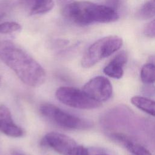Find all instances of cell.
I'll return each mask as SVG.
<instances>
[{
  "label": "cell",
  "mask_w": 155,
  "mask_h": 155,
  "mask_svg": "<svg viewBox=\"0 0 155 155\" xmlns=\"http://www.w3.org/2000/svg\"><path fill=\"white\" fill-rule=\"evenodd\" d=\"M0 59L28 86L39 87L45 81L46 74L42 67L12 41H0Z\"/></svg>",
  "instance_id": "cell-1"
},
{
  "label": "cell",
  "mask_w": 155,
  "mask_h": 155,
  "mask_svg": "<svg viewBox=\"0 0 155 155\" xmlns=\"http://www.w3.org/2000/svg\"><path fill=\"white\" fill-rule=\"evenodd\" d=\"M62 15L70 22L82 26L96 22H112L119 19L116 10L107 5L84 1L66 4L62 9Z\"/></svg>",
  "instance_id": "cell-2"
},
{
  "label": "cell",
  "mask_w": 155,
  "mask_h": 155,
  "mask_svg": "<svg viewBox=\"0 0 155 155\" xmlns=\"http://www.w3.org/2000/svg\"><path fill=\"white\" fill-rule=\"evenodd\" d=\"M122 45V40L117 36H108L98 39L84 53L81 62L82 67H93L102 59L116 52Z\"/></svg>",
  "instance_id": "cell-3"
},
{
  "label": "cell",
  "mask_w": 155,
  "mask_h": 155,
  "mask_svg": "<svg viewBox=\"0 0 155 155\" xmlns=\"http://www.w3.org/2000/svg\"><path fill=\"white\" fill-rule=\"evenodd\" d=\"M40 111L44 117L64 128L86 130L90 128L93 125L90 120L70 114L51 104L42 105L40 107Z\"/></svg>",
  "instance_id": "cell-4"
},
{
  "label": "cell",
  "mask_w": 155,
  "mask_h": 155,
  "mask_svg": "<svg viewBox=\"0 0 155 155\" xmlns=\"http://www.w3.org/2000/svg\"><path fill=\"white\" fill-rule=\"evenodd\" d=\"M43 142L61 155H90L89 150L70 137L56 132L47 133Z\"/></svg>",
  "instance_id": "cell-5"
},
{
  "label": "cell",
  "mask_w": 155,
  "mask_h": 155,
  "mask_svg": "<svg viewBox=\"0 0 155 155\" xmlns=\"http://www.w3.org/2000/svg\"><path fill=\"white\" fill-rule=\"evenodd\" d=\"M55 95L62 104L78 109H93L101 104L88 96L82 90L72 87H61L57 89Z\"/></svg>",
  "instance_id": "cell-6"
},
{
  "label": "cell",
  "mask_w": 155,
  "mask_h": 155,
  "mask_svg": "<svg viewBox=\"0 0 155 155\" xmlns=\"http://www.w3.org/2000/svg\"><path fill=\"white\" fill-rule=\"evenodd\" d=\"M82 90L90 98L101 103L111 97L113 87L107 78L99 76L88 81L84 85Z\"/></svg>",
  "instance_id": "cell-7"
},
{
  "label": "cell",
  "mask_w": 155,
  "mask_h": 155,
  "mask_svg": "<svg viewBox=\"0 0 155 155\" xmlns=\"http://www.w3.org/2000/svg\"><path fill=\"white\" fill-rule=\"evenodd\" d=\"M0 132L12 137L22 136L23 130L13 121L10 111L4 105H0Z\"/></svg>",
  "instance_id": "cell-8"
},
{
  "label": "cell",
  "mask_w": 155,
  "mask_h": 155,
  "mask_svg": "<svg viewBox=\"0 0 155 155\" xmlns=\"http://www.w3.org/2000/svg\"><path fill=\"white\" fill-rule=\"evenodd\" d=\"M127 61V54L122 51L115 56L104 67V73L109 77L120 79L124 74L123 67Z\"/></svg>",
  "instance_id": "cell-9"
},
{
  "label": "cell",
  "mask_w": 155,
  "mask_h": 155,
  "mask_svg": "<svg viewBox=\"0 0 155 155\" xmlns=\"http://www.w3.org/2000/svg\"><path fill=\"white\" fill-rule=\"evenodd\" d=\"M110 137L113 140L120 143L134 155H153L143 146L132 141L125 135L119 133H112L110 134Z\"/></svg>",
  "instance_id": "cell-10"
},
{
  "label": "cell",
  "mask_w": 155,
  "mask_h": 155,
  "mask_svg": "<svg viewBox=\"0 0 155 155\" xmlns=\"http://www.w3.org/2000/svg\"><path fill=\"white\" fill-rule=\"evenodd\" d=\"M131 103L142 111L155 117V101L147 97L136 96L131 99Z\"/></svg>",
  "instance_id": "cell-11"
},
{
  "label": "cell",
  "mask_w": 155,
  "mask_h": 155,
  "mask_svg": "<svg viewBox=\"0 0 155 155\" xmlns=\"http://www.w3.org/2000/svg\"><path fill=\"white\" fill-rule=\"evenodd\" d=\"M21 30L19 24L13 21H7L0 24V40L11 38Z\"/></svg>",
  "instance_id": "cell-12"
},
{
  "label": "cell",
  "mask_w": 155,
  "mask_h": 155,
  "mask_svg": "<svg viewBox=\"0 0 155 155\" xmlns=\"http://www.w3.org/2000/svg\"><path fill=\"white\" fill-rule=\"evenodd\" d=\"M54 4L53 0H36L28 13L30 15H43L51 10Z\"/></svg>",
  "instance_id": "cell-13"
},
{
  "label": "cell",
  "mask_w": 155,
  "mask_h": 155,
  "mask_svg": "<svg viewBox=\"0 0 155 155\" xmlns=\"http://www.w3.org/2000/svg\"><path fill=\"white\" fill-rule=\"evenodd\" d=\"M140 79L145 84L155 82V65L151 63L145 64L140 70Z\"/></svg>",
  "instance_id": "cell-14"
},
{
  "label": "cell",
  "mask_w": 155,
  "mask_h": 155,
  "mask_svg": "<svg viewBox=\"0 0 155 155\" xmlns=\"http://www.w3.org/2000/svg\"><path fill=\"white\" fill-rule=\"evenodd\" d=\"M136 16L138 18L143 19L155 16V0H149L145 2L137 11Z\"/></svg>",
  "instance_id": "cell-15"
},
{
  "label": "cell",
  "mask_w": 155,
  "mask_h": 155,
  "mask_svg": "<svg viewBox=\"0 0 155 155\" xmlns=\"http://www.w3.org/2000/svg\"><path fill=\"white\" fill-rule=\"evenodd\" d=\"M143 33L148 38H155V19L147 24L144 28Z\"/></svg>",
  "instance_id": "cell-16"
},
{
  "label": "cell",
  "mask_w": 155,
  "mask_h": 155,
  "mask_svg": "<svg viewBox=\"0 0 155 155\" xmlns=\"http://www.w3.org/2000/svg\"><path fill=\"white\" fill-rule=\"evenodd\" d=\"M121 0H106L107 5L116 10L120 5Z\"/></svg>",
  "instance_id": "cell-17"
},
{
  "label": "cell",
  "mask_w": 155,
  "mask_h": 155,
  "mask_svg": "<svg viewBox=\"0 0 155 155\" xmlns=\"http://www.w3.org/2000/svg\"><path fill=\"white\" fill-rule=\"evenodd\" d=\"M35 1L36 0H19V3L23 7L29 11Z\"/></svg>",
  "instance_id": "cell-18"
},
{
  "label": "cell",
  "mask_w": 155,
  "mask_h": 155,
  "mask_svg": "<svg viewBox=\"0 0 155 155\" xmlns=\"http://www.w3.org/2000/svg\"><path fill=\"white\" fill-rule=\"evenodd\" d=\"M12 155H27L23 153H21V152H19L18 151H13L12 153Z\"/></svg>",
  "instance_id": "cell-19"
},
{
  "label": "cell",
  "mask_w": 155,
  "mask_h": 155,
  "mask_svg": "<svg viewBox=\"0 0 155 155\" xmlns=\"http://www.w3.org/2000/svg\"><path fill=\"white\" fill-rule=\"evenodd\" d=\"M95 155H108V154H107L105 153H97V154H96Z\"/></svg>",
  "instance_id": "cell-20"
}]
</instances>
